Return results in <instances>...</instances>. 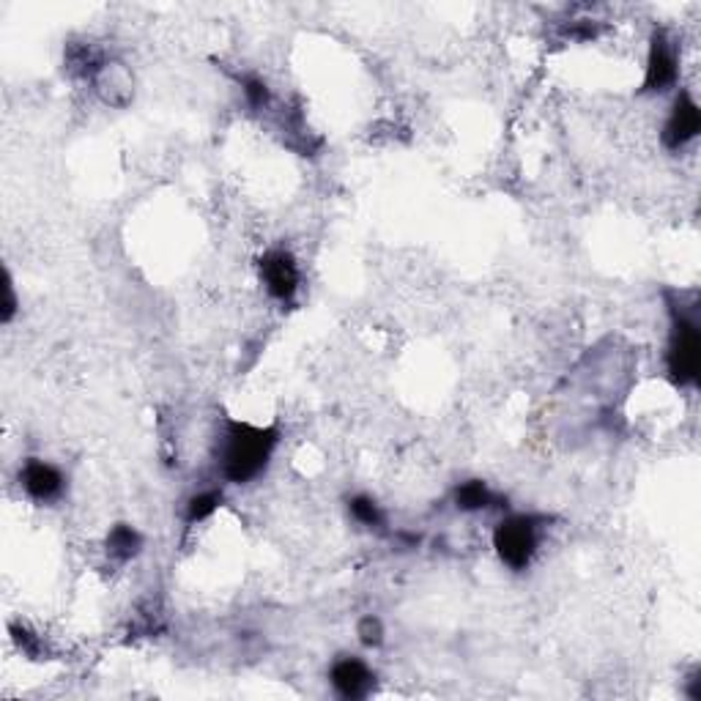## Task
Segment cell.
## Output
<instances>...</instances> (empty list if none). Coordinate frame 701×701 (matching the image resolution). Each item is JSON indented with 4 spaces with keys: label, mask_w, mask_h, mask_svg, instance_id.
I'll return each instance as SVG.
<instances>
[{
    "label": "cell",
    "mask_w": 701,
    "mask_h": 701,
    "mask_svg": "<svg viewBox=\"0 0 701 701\" xmlns=\"http://www.w3.org/2000/svg\"><path fill=\"white\" fill-rule=\"evenodd\" d=\"M277 447H280L277 425L225 419L214 442V466L231 486H249L266 475Z\"/></svg>",
    "instance_id": "obj_1"
},
{
    "label": "cell",
    "mask_w": 701,
    "mask_h": 701,
    "mask_svg": "<svg viewBox=\"0 0 701 701\" xmlns=\"http://www.w3.org/2000/svg\"><path fill=\"white\" fill-rule=\"evenodd\" d=\"M669 307V338H666V379L675 390H697L701 375V321H699V294H688V299L677 290L666 294Z\"/></svg>",
    "instance_id": "obj_2"
},
{
    "label": "cell",
    "mask_w": 701,
    "mask_h": 701,
    "mask_svg": "<svg viewBox=\"0 0 701 701\" xmlns=\"http://www.w3.org/2000/svg\"><path fill=\"white\" fill-rule=\"evenodd\" d=\"M549 518L538 512H507L493 527L491 545L496 560L510 573H527L540 554Z\"/></svg>",
    "instance_id": "obj_3"
},
{
    "label": "cell",
    "mask_w": 701,
    "mask_h": 701,
    "mask_svg": "<svg viewBox=\"0 0 701 701\" xmlns=\"http://www.w3.org/2000/svg\"><path fill=\"white\" fill-rule=\"evenodd\" d=\"M680 83V53H677V42L666 28H655L649 36L647 61H644V79L641 94L644 96H663L677 88Z\"/></svg>",
    "instance_id": "obj_4"
},
{
    "label": "cell",
    "mask_w": 701,
    "mask_h": 701,
    "mask_svg": "<svg viewBox=\"0 0 701 701\" xmlns=\"http://www.w3.org/2000/svg\"><path fill=\"white\" fill-rule=\"evenodd\" d=\"M258 280L272 301L290 307L301 290L299 261L288 247H269L258 258Z\"/></svg>",
    "instance_id": "obj_5"
},
{
    "label": "cell",
    "mask_w": 701,
    "mask_h": 701,
    "mask_svg": "<svg viewBox=\"0 0 701 701\" xmlns=\"http://www.w3.org/2000/svg\"><path fill=\"white\" fill-rule=\"evenodd\" d=\"M17 486L39 507H53L64 501L70 491V477L59 464L44 458H25L17 469Z\"/></svg>",
    "instance_id": "obj_6"
},
{
    "label": "cell",
    "mask_w": 701,
    "mask_h": 701,
    "mask_svg": "<svg viewBox=\"0 0 701 701\" xmlns=\"http://www.w3.org/2000/svg\"><path fill=\"white\" fill-rule=\"evenodd\" d=\"M327 680L338 699L364 701L375 693V680H379V675H375V669L364 658L343 652L329 663Z\"/></svg>",
    "instance_id": "obj_7"
},
{
    "label": "cell",
    "mask_w": 701,
    "mask_h": 701,
    "mask_svg": "<svg viewBox=\"0 0 701 701\" xmlns=\"http://www.w3.org/2000/svg\"><path fill=\"white\" fill-rule=\"evenodd\" d=\"M701 132V107L693 99L691 91H680L675 96L669 107V116H666L663 129H660V142H663L666 151L680 153L686 151L691 142H697Z\"/></svg>",
    "instance_id": "obj_8"
},
{
    "label": "cell",
    "mask_w": 701,
    "mask_h": 701,
    "mask_svg": "<svg viewBox=\"0 0 701 701\" xmlns=\"http://www.w3.org/2000/svg\"><path fill=\"white\" fill-rule=\"evenodd\" d=\"M91 88L99 96L102 105L116 107V110H124V107L132 105L135 99L132 72H129V66L118 59H107L105 64H102V70L91 79Z\"/></svg>",
    "instance_id": "obj_9"
},
{
    "label": "cell",
    "mask_w": 701,
    "mask_h": 701,
    "mask_svg": "<svg viewBox=\"0 0 701 701\" xmlns=\"http://www.w3.org/2000/svg\"><path fill=\"white\" fill-rule=\"evenodd\" d=\"M449 501H453L455 510L464 512V516H480V512L507 507V496L493 491L491 482L480 480V477L460 480L458 486L453 488V493H449Z\"/></svg>",
    "instance_id": "obj_10"
},
{
    "label": "cell",
    "mask_w": 701,
    "mask_h": 701,
    "mask_svg": "<svg viewBox=\"0 0 701 701\" xmlns=\"http://www.w3.org/2000/svg\"><path fill=\"white\" fill-rule=\"evenodd\" d=\"M142 549H146V538H142L140 529L132 527V523H116V527H110V532H107L105 538L107 560L118 564V567L138 560Z\"/></svg>",
    "instance_id": "obj_11"
},
{
    "label": "cell",
    "mask_w": 701,
    "mask_h": 701,
    "mask_svg": "<svg viewBox=\"0 0 701 701\" xmlns=\"http://www.w3.org/2000/svg\"><path fill=\"white\" fill-rule=\"evenodd\" d=\"M107 59H110V55L102 53V50L91 42H70L64 50L66 72H70L72 77L85 79V83L94 79V74L102 70V64H105Z\"/></svg>",
    "instance_id": "obj_12"
},
{
    "label": "cell",
    "mask_w": 701,
    "mask_h": 701,
    "mask_svg": "<svg viewBox=\"0 0 701 701\" xmlns=\"http://www.w3.org/2000/svg\"><path fill=\"white\" fill-rule=\"evenodd\" d=\"M346 510H349V518L357 527L368 529V532H386V512L384 507L379 504V499L370 493H351L346 499Z\"/></svg>",
    "instance_id": "obj_13"
},
{
    "label": "cell",
    "mask_w": 701,
    "mask_h": 701,
    "mask_svg": "<svg viewBox=\"0 0 701 701\" xmlns=\"http://www.w3.org/2000/svg\"><path fill=\"white\" fill-rule=\"evenodd\" d=\"M225 501V493L222 488H201V491L190 493L184 501V523L187 527H198V523H206L209 518L216 516V510Z\"/></svg>",
    "instance_id": "obj_14"
},
{
    "label": "cell",
    "mask_w": 701,
    "mask_h": 701,
    "mask_svg": "<svg viewBox=\"0 0 701 701\" xmlns=\"http://www.w3.org/2000/svg\"><path fill=\"white\" fill-rule=\"evenodd\" d=\"M238 85H242V94H244V102H247V107L253 113H272L275 110V94H272L269 83H266L261 74L255 72H244V74H236Z\"/></svg>",
    "instance_id": "obj_15"
},
{
    "label": "cell",
    "mask_w": 701,
    "mask_h": 701,
    "mask_svg": "<svg viewBox=\"0 0 701 701\" xmlns=\"http://www.w3.org/2000/svg\"><path fill=\"white\" fill-rule=\"evenodd\" d=\"M9 636H11V641L17 644V649L25 655V658H31V660L47 658V644H44V638L39 636L36 630L28 628L25 623H11Z\"/></svg>",
    "instance_id": "obj_16"
},
{
    "label": "cell",
    "mask_w": 701,
    "mask_h": 701,
    "mask_svg": "<svg viewBox=\"0 0 701 701\" xmlns=\"http://www.w3.org/2000/svg\"><path fill=\"white\" fill-rule=\"evenodd\" d=\"M357 638H359V644H362V647L379 649L381 644L386 641L384 619H381L379 614H364V617L357 623Z\"/></svg>",
    "instance_id": "obj_17"
},
{
    "label": "cell",
    "mask_w": 701,
    "mask_h": 701,
    "mask_svg": "<svg viewBox=\"0 0 701 701\" xmlns=\"http://www.w3.org/2000/svg\"><path fill=\"white\" fill-rule=\"evenodd\" d=\"M20 296H17V285H14V277H11V272L6 269L3 275V305H0V321H3V327H9L11 321L17 318V312H20Z\"/></svg>",
    "instance_id": "obj_18"
},
{
    "label": "cell",
    "mask_w": 701,
    "mask_h": 701,
    "mask_svg": "<svg viewBox=\"0 0 701 701\" xmlns=\"http://www.w3.org/2000/svg\"><path fill=\"white\" fill-rule=\"evenodd\" d=\"M686 693L688 699L691 701H701V669L697 666V669L691 671V675H688V680H686Z\"/></svg>",
    "instance_id": "obj_19"
}]
</instances>
